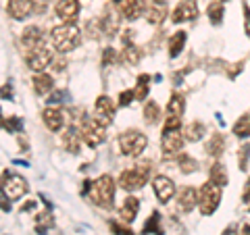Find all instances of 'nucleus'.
Wrapping results in <instances>:
<instances>
[{
  "label": "nucleus",
  "mask_w": 250,
  "mask_h": 235,
  "mask_svg": "<svg viewBox=\"0 0 250 235\" xmlns=\"http://www.w3.org/2000/svg\"><path fill=\"white\" fill-rule=\"evenodd\" d=\"M179 119H182V117L167 115V119H165V125H163V129H179Z\"/></svg>",
  "instance_id": "ea45409f"
},
{
  "label": "nucleus",
  "mask_w": 250,
  "mask_h": 235,
  "mask_svg": "<svg viewBox=\"0 0 250 235\" xmlns=\"http://www.w3.org/2000/svg\"><path fill=\"white\" fill-rule=\"evenodd\" d=\"M52 50L46 48V46H40V48L31 50L29 57H27V67L31 69V71H42V69H46L52 62Z\"/></svg>",
  "instance_id": "1a4fd4ad"
},
{
  "label": "nucleus",
  "mask_w": 250,
  "mask_h": 235,
  "mask_svg": "<svg viewBox=\"0 0 250 235\" xmlns=\"http://www.w3.org/2000/svg\"><path fill=\"white\" fill-rule=\"evenodd\" d=\"M144 117H146V123H156L159 121V117H161V108L156 102H152V100H148L146 106H144Z\"/></svg>",
  "instance_id": "2f4dec72"
},
{
  "label": "nucleus",
  "mask_w": 250,
  "mask_h": 235,
  "mask_svg": "<svg viewBox=\"0 0 250 235\" xmlns=\"http://www.w3.org/2000/svg\"><path fill=\"white\" fill-rule=\"evenodd\" d=\"M42 119L46 123V127H48L50 131H61L62 129V125H65V115H62V111H59V108H44V113H42Z\"/></svg>",
  "instance_id": "aec40b11"
},
{
  "label": "nucleus",
  "mask_w": 250,
  "mask_h": 235,
  "mask_svg": "<svg viewBox=\"0 0 250 235\" xmlns=\"http://www.w3.org/2000/svg\"><path fill=\"white\" fill-rule=\"evenodd\" d=\"M115 2H117V4H119V2H121V0H115Z\"/></svg>",
  "instance_id": "3c124183"
},
{
  "label": "nucleus",
  "mask_w": 250,
  "mask_h": 235,
  "mask_svg": "<svg viewBox=\"0 0 250 235\" xmlns=\"http://www.w3.org/2000/svg\"><path fill=\"white\" fill-rule=\"evenodd\" d=\"M52 69H54V71H62V69H65V60H62V59L61 60H54V67Z\"/></svg>",
  "instance_id": "de8ad7c7"
},
{
  "label": "nucleus",
  "mask_w": 250,
  "mask_h": 235,
  "mask_svg": "<svg viewBox=\"0 0 250 235\" xmlns=\"http://www.w3.org/2000/svg\"><path fill=\"white\" fill-rule=\"evenodd\" d=\"M131 34H134L131 29L125 31V36H123V52H121V57H123V60H127L129 65H138L140 59H142V50H140L138 46H136L134 42H131Z\"/></svg>",
  "instance_id": "f3484780"
},
{
  "label": "nucleus",
  "mask_w": 250,
  "mask_h": 235,
  "mask_svg": "<svg viewBox=\"0 0 250 235\" xmlns=\"http://www.w3.org/2000/svg\"><path fill=\"white\" fill-rule=\"evenodd\" d=\"M248 158H250V144H244L240 148V154H238V160H240V169L244 171L248 169Z\"/></svg>",
  "instance_id": "e433bc0d"
},
{
  "label": "nucleus",
  "mask_w": 250,
  "mask_h": 235,
  "mask_svg": "<svg viewBox=\"0 0 250 235\" xmlns=\"http://www.w3.org/2000/svg\"><path fill=\"white\" fill-rule=\"evenodd\" d=\"M52 88H54V81H52L50 75H46V73L34 75V90H36L38 96H46Z\"/></svg>",
  "instance_id": "5701e85b"
},
{
  "label": "nucleus",
  "mask_w": 250,
  "mask_h": 235,
  "mask_svg": "<svg viewBox=\"0 0 250 235\" xmlns=\"http://www.w3.org/2000/svg\"><path fill=\"white\" fill-rule=\"evenodd\" d=\"M244 17H246V34L250 36V6L244 2Z\"/></svg>",
  "instance_id": "a18cd8bd"
},
{
  "label": "nucleus",
  "mask_w": 250,
  "mask_h": 235,
  "mask_svg": "<svg viewBox=\"0 0 250 235\" xmlns=\"http://www.w3.org/2000/svg\"><path fill=\"white\" fill-rule=\"evenodd\" d=\"M2 127H4V131H9V133H17L23 127V121L19 119V117H6V119L2 121Z\"/></svg>",
  "instance_id": "72a5a7b5"
},
{
  "label": "nucleus",
  "mask_w": 250,
  "mask_h": 235,
  "mask_svg": "<svg viewBox=\"0 0 250 235\" xmlns=\"http://www.w3.org/2000/svg\"><path fill=\"white\" fill-rule=\"evenodd\" d=\"M179 167H182V173H192V171H196V160L190 158L188 154H182L179 156Z\"/></svg>",
  "instance_id": "f704fd0d"
},
{
  "label": "nucleus",
  "mask_w": 250,
  "mask_h": 235,
  "mask_svg": "<svg viewBox=\"0 0 250 235\" xmlns=\"http://www.w3.org/2000/svg\"><path fill=\"white\" fill-rule=\"evenodd\" d=\"M238 233H240V227L238 225H229L228 229L223 231V235H238Z\"/></svg>",
  "instance_id": "49530a36"
},
{
  "label": "nucleus",
  "mask_w": 250,
  "mask_h": 235,
  "mask_svg": "<svg viewBox=\"0 0 250 235\" xmlns=\"http://www.w3.org/2000/svg\"><path fill=\"white\" fill-rule=\"evenodd\" d=\"M198 17V4L196 0H182L175 11H173V23H186V21H194Z\"/></svg>",
  "instance_id": "f8f14e48"
},
{
  "label": "nucleus",
  "mask_w": 250,
  "mask_h": 235,
  "mask_svg": "<svg viewBox=\"0 0 250 235\" xmlns=\"http://www.w3.org/2000/svg\"><path fill=\"white\" fill-rule=\"evenodd\" d=\"M54 11L62 23H75L80 15V0H59Z\"/></svg>",
  "instance_id": "9d476101"
},
{
  "label": "nucleus",
  "mask_w": 250,
  "mask_h": 235,
  "mask_svg": "<svg viewBox=\"0 0 250 235\" xmlns=\"http://www.w3.org/2000/svg\"><path fill=\"white\" fill-rule=\"evenodd\" d=\"M148 81H150V77L148 75H140L138 79V85H136V100H144L148 96Z\"/></svg>",
  "instance_id": "473e14b6"
},
{
  "label": "nucleus",
  "mask_w": 250,
  "mask_h": 235,
  "mask_svg": "<svg viewBox=\"0 0 250 235\" xmlns=\"http://www.w3.org/2000/svg\"><path fill=\"white\" fill-rule=\"evenodd\" d=\"M111 229L115 231V235H134V233H131L129 229H125V227H121L119 223H115V221L111 223Z\"/></svg>",
  "instance_id": "79ce46f5"
},
{
  "label": "nucleus",
  "mask_w": 250,
  "mask_h": 235,
  "mask_svg": "<svg viewBox=\"0 0 250 235\" xmlns=\"http://www.w3.org/2000/svg\"><path fill=\"white\" fill-rule=\"evenodd\" d=\"M221 2H223V0H221Z\"/></svg>",
  "instance_id": "603ef678"
},
{
  "label": "nucleus",
  "mask_w": 250,
  "mask_h": 235,
  "mask_svg": "<svg viewBox=\"0 0 250 235\" xmlns=\"http://www.w3.org/2000/svg\"><path fill=\"white\" fill-rule=\"evenodd\" d=\"M238 235H250V225H244V227H242Z\"/></svg>",
  "instance_id": "8fccbe9b"
},
{
  "label": "nucleus",
  "mask_w": 250,
  "mask_h": 235,
  "mask_svg": "<svg viewBox=\"0 0 250 235\" xmlns=\"http://www.w3.org/2000/svg\"><path fill=\"white\" fill-rule=\"evenodd\" d=\"M50 225H52V216L50 215H40V216H38V225L36 227H38V231H40L42 235H44V231L48 229Z\"/></svg>",
  "instance_id": "4c0bfd02"
},
{
  "label": "nucleus",
  "mask_w": 250,
  "mask_h": 235,
  "mask_svg": "<svg viewBox=\"0 0 250 235\" xmlns=\"http://www.w3.org/2000/svg\"><path fill=\"white\" fill-rule=\"evenodd\" d=\"M80 129H82V139L90 148H98L106 139V125L100 123L96 117H92V119H83Z\"/></svg>",
  "instance_id": "423d86ee"
},
{
  "label": "nucleus",
  "mask_w": 250,
  "mask_h": 235,
  "mask_svg": "<svg viewBox=\"0 0 250 235\" xmlns=\"http://www.w3.org/2000/svg\"><path fill=\"white\" fill-rule=\"evenodd\" d=\"M100 27H103L106 36H115V31L119 29V19L113 13H106L104 17H100Z\"/></svg>",
  "instance_id": "c756f323"
},
{
  "label": "nucleus",
  "mask_w": 250,
  "mask_h": 235,
  "mask_svg": "<svg viewBox=\"0 0 250 235\" xmlns=\"http://www.w3.org/2000/svg\"><path fill=\"white\" fill-rule=\"evenodd\" d=\"M186 40H188L186 31H175V34L169 38V54H171V57H177V54L184 50Z\"/></svg>",
  "instance_id": "bb28decb"
},
{
  "label": "nucleus",
  "mask_w": 250,
  "mask_h": 235,
  "mask_svg": "<svg viewBox=\"0 0 250 235\" xmlns=\"http://www.w3.org/2000/svg\"><path fill=\"white\" fill-rule=\"evenodd\" d=\"M184 108H186V100L182 94H173L167 104V115H173V117H182L184 115Z\"/></svg>",
  "instance_id": "c85d7f7f"
},
{
  "label": "nucleus",
  "mask_w": 250,
  "mask_h": 235,
  "mask_svg": "<svg viewBox=\"0 0 250 235\" xmlns=\"http://www.w3.org/2000/svg\"><path fill=\"white\" fill-rule=\"evenodd\" d=\"M167 15V2L165 0H148L146 4V19L150 23H163V19H165Z\"/></svg>",
  "instance_id": "6ab92c4d"
},
{
  "label": "nucleus",
  "mask_w": 250,
  "mask_h": 235,
  "mask_svg": "<svg viewBox=\"0 0 250 235\" xmlns=\"http://www.w3.org/2000/svg\"><path fill=\"white\" fill-rule=\"evenodd\" d=\"M136 98V92L134 90H127V92H121V96H119V106H127L131 104V100Z\"/></svg>",
  "instance_id": "58836bf2"
},
{
  "label": "nucleus",
  "mask_w": 250,
  "mask_h": 235,
  "mask_svg": "<svg viewBox=\"0 0 250 235\" xmlns=\"http://www.w3.org/2000/svg\"><path fill=\"white\" fill-rule=\"evenodd\" d=\"M148 146V137L138 129H127L119 136V148L125 156H140Z\"/></svg>",
  "instance_id": "20e7f679"
},
{
  "label": "nucleus",
  "mask_w": 250,
  "mask_h": 235,
  "mask_svg": "<svg viewBox=\"0 0 250 235\" xmlns=\"http://www.w3.org/2000/svg\"><path fill=\"white\" fill-rule=\"evenodd\" d=\"M2 192L9 194L11 200H19L21 196H25L27 192V181L19 175H13L9 171L2 173Z\"/></svg>",
  "instance_id": "0eeeda50"
},
{
  "label": "nucleus",
  "mask_w": 250,
  "mask_h": 235,
  "mask_svg": "<svg viewBox=\"0 0 250 235\" xmlns=\"http://www.w3.org/2000/svg\"><path fill=\"white\" fill-rule=\"evenodd\" d=\"M148 175H150V162L148 160L138 162L119 175V185L125 192H136L140 187H144V183L148 181Z\"/></svg>",
  "instance_id": "f03ea898"
},
{
  "label": "nucleus",
  "mask_w": 250,
  "mask_h": 235,
  "mask_svg": "<svg viewBox=\"0 0 250 235\" xmlns=\"http://www.w3.org/2000/svg\"><path fill=\"white\" fill-rule=\"evenodd\" d=\"M138 210H140V200L136 196H127L121 204V221L131 223L138 216Z\"/></svg>",
  "instance_id": "4be33fe9"
},
{
  "label": "nucleus",
  "mask_w": 250,
  "mask_h": 235,
  "mask_svg": "<svg viewBox=\"0 0 250 235\" xmlns=\"http://www.w3.org/2000/svg\"><path fill=\"white\" fill-rule=\"evenodd\" d=\"M186 142L184 133L179 129H163V137H161V146H163V152L167 156L169 154H177L182 150V146Z\"/></svg>",
  "instance_id": "6e6552de"
},
{
  "label": "nucleus",
  "mask_w": 250,
  "mask_h": 235,
  "mask_svg": "<svg viewBox=\"0 0 250 235\" xmlns=\"http://www.w3.org/2000/svg\"><path fill=\"white\" fill-rule=\"evenodd\" d=\"M2 210H4V213H9V210H11V204L6 202V194L4 192H2Z\"/></svg>",
  "instance_id": "09e8293b"
},
{
  "label": "nucleus",
  "mask_w": 250,
  "mask_h": 235,
  "mask_svg": "<svg viewBox=\"0 0 250 235\" xmlns=\"http://www.w3.org/2000/svg\"><path fill=\"white\" fill-rule=\"evenodd\" d=\"M21 42H23V46H25L29 52L36 50V48H40V46H44V31L38 25H29V27L23 29Z\"/></svg>",
  "instance_id": "2eb2a0df"
},
{
  "label": "nucleus",
  "mask_w": 250,
  "mask_h": 235,
  "mask_svg": "<svg viewBox=\"0 0 250 235\" xmlns=\"http://www.w3.org/2000/svg\"><path fill=\"white\" fill-rule=\"evenodd\" d=\"M207 15H208V19L213 25H219V23L223 21V15H225V6L221 0H215V2H210L208 4V9H207Z\"/></svg>",
  "instance_id": "cd10ccee"
},
{
  "label": "nucleus",
  "mask_w": 250,
  "mask_h": 235,
  "mask_svg": "<svg viewBox=\"0 0 250 235\" xmlns=\"http://www.w3.org/2000/svg\"><path fill=\"white\" fill-rule=\"evenodd\" d=\"M205 133H207V129H205V125H202L200 121H194V123H190L188 127L184 129V137H186V142H200L202 137H205Z\"/></svg>",
  "instance_id": "b1692460"
},
{
  "label": "nucleus",
  "mask_w": 250,
  "mask_h": 235,
  "mask_svg": "<svg viewBox=\"0 0 250 235\" xmlns=\"http://www.w3.org/2000/svg\"><path fill=\"white\" fill-rule=\"evenodd\" d=\"M208 177H210V181L217 183V185H221V187H223V185H228V169H225V164L215 162L213 167H210Z\"/></svg>",
  "instance_id": "a878e982"
},
{
  "label": "nucleus",
  "mask_w": 250,
  "mask_h": 235,
  "mask_svg": "<svg viewBox=\"0 0 250 235\" xmlns=\"http://www.w3.org/2000/svg\"><path fill=\"white\" fill-rule=\"evenodd\" d=\"M62 98H67V94H65V92H57V94H52V96H50V100H48V102H50V104L65 102V100H62Z\"/></svg>",
  "instance_id": "37998d69"
},
{
  "label": "nucleus",
  "mask_w": 250,
  "mask_h": 235,
  "mask_svg": "<svg viewBox=\"0 0 250 235\" xmlns=\"http://www.w3.org/2000/svg\"><path fill=\"white\" fill-rule=\"evenodd\" d=\"M159 216H161V215L152 213L150 221H148V223L144 225V233H150V231H154L156 235H161V233H163V231H161V227H159Z\"/></svg>",
  "instance_id": "c9c22d12"
},
{
  "label": "nucleus",
  "mask_w": 250,
  "mask_h": 235,
  "mask_svg": "<svg viewBox=\"0 0 250 235\" xmlns=\"http://www.w3.org/2000/svg\"><path fill=\"white\" fill-rule=\"evenodd\" d=\"M90 200L100 208H111L113 200H115V181L108 175L98 177L96 181L92 183L90 190Z\"/></svg>",
  "instance_id": "7ed1b4c3"
},
{
  "label": "nucleus",
  "mask_w": 250,
  "mask_h": 235,
  "mask_svg": "<svg viewBox=\"0 0 250 235\" xmlns=\"http://www.w3.org/2000/svg\"><path fill=\"white\" fill-rule=\"evenodd\" d=\"M152 187H154L156 198H159L163 204H167V202L175 196V183L171 181L169 177H165V175H156L152 179Z\"/></svg>",
  "instance_id": "9b49d317"
},
{
  "label": "nucleus",
  "mask_w": 250,
  "mask_h": 235,
  "mask_svg": "<svg viewBox=\"0 0 250 235\" xmlns=\"http://www.w3.org/2000/svg\"><path fill=\"white\" fill-rule=\"evenodd\" d=\"M50 42L59 52H71L75 50L82 42L80 29L75 27V23H62V25L54 27L50 34Z\"/></svg>",
  "instance_id": "f257e3e1"
},
{
  "label": "nucleus",
  "mask_w": 250,
  "mask_h": 235,
  "mask_svg": "<svg viewBox=\"0 0 250 235\" xmlns=\"http://www.w3.org/2000/svg\"><path fill=\"white\" fill-rule=\"evenodd\" d=\"M80 137H82V129H77L75 125L67 127V131L62 133V146H65V150H69L71 154L80 152Z\"/></svg>",
  "instance_id": "412c9836"
},
{
  "label": "nucleus",
  "mask_w": 250,
  "mask_h": 235,
  "mask_svg": "<svg viewBox=\"0 0 250 235\" xmlns=\"http://www.w3.org/2000/svg\"><path fill=\"white\" fill-rule=\"evenodd\" d=\"M94 115L100 123L108 125L115 117V102L108 96H98L96 98V104H94Z\"/></svg>",
  "instance_id": "ddd939ff"
},
{
  "label": "nucleus",
  "mask_w": 250,
  "mask_h": 235,
  "mask_svg": "<svg viewBox=\"0 0 250 235\" xmlns=\"http://www.w3.org/2000/svg\"><path fill=\"white\" fill-rule=\"evenodd\" d=\"M115 60H117V52L113 48H106L104 54H103V65L106 67V65H111V62H115Z\"/></svg>",
  "instance_id": "a19ab883"
},
{
  "label": "nucleus",
  "mask_w": 250,
  "mask_h": 235,
  "mask_svg": "<svg viewBox=\"0 0 250 235\" xmlns=\"http://www.w3.org/2000/svg\"><path fill=\"white\" fill-rule=\"evenodd\" d=\"M205 150H207V154H210V156H221V152L225 150V137L221 136V133H213V136L208 137Z\"/></svg>",
  "instance_id": "393cba45"
},
{
  "label": "nucleus",
  "mask_w": 250,
  "mask_h": 235,
  "mask_svg": "<svg viewBox=\"0 0 250 235\" xmlns=\"http://www.w3.org/2000/svg\"><path fill=\"white\" fill-rule=\"evenodd\" d=\"M198 204V192L194 187H182L177 194V206L184 213H192L194 206Z\"/></svg>",
  "instance_id": "a211bd4d"
},
{
  "label": "nucleus",
  "mask_w": 250,
  "mask_h": 235,
  "mask_svg": "<svg viewBox=\"0 0 250 235\" xmlns=\"http://www.w3.org/2000/svg\"><path fill=\"white\" fill-rule=\"evenodd\" d=\"M219 202H221V185H217L213 181H207L205 185L200 187V192H198V206H200V213L208 216V215H213L217 206H219Z\"/></svg>",
  "instance_id": "39448f33"
},
{
  "label": "nucleus",
  "mask_w": 250,
  "mask_h": 235,
  "mask_svg": "<svg viewBox=\"0 0 250 235\" xmlns=\"http://www.w3.org/2000/svg\"><path fill=\"white\" fill-rule=\"evenodd\" d=\"M242 200H244V204H250V179L246 181L244 192H242Z\"/></svg>",
  "instance_id": "c03bdc74"
},
{
  "label": "nucleus",
  "mask_w": 250,
  "mask_h": 235,
  "mask_svg": "<svg viewBox=\"0 0 250 235\" xmlns=\"http://www.w3.org/2000/svg\"><path fill=\"white\" fill-rule=\"evenodd\" d=\"M119 13L125 19L136 21L138 17H142V13H146V2L144 0H121L119 2Z\"/></svg>",
  "instance_id": "dca6fc26"
},
{
  "label": "nucleus",
  "mask_w": 250,
  "mask_h": 235,
  "mask_svg": "<svg viewBox=\"0 0 250 235\" xmlns=\"http://www.w3.org/2000/svg\"><path fill=\"white\" fill-rule=\"evenodd\" d=\"M233 133H236L238 137H248L250 136V113L242 115L236 121V125H233Z\"/></svg>",
  "instance_id": "7c9ffc66"
},
{
  "label": "nucleus",
  "mask_w": 250,
  "mask_h": 235,
  "mask_svg": "<svg viewBox=\"0 0 250 235\" xmlns=\"http://www.w3.org/2000/svg\"><path fill=\"white\" fill-rule=\"evenodd\" d=\"M6 13L11 15L13 19H25L29 17L31 13H34V0H9V4H6Z\"/></svg>",
  "instance_id": "4468645a"
}]
</instances>
